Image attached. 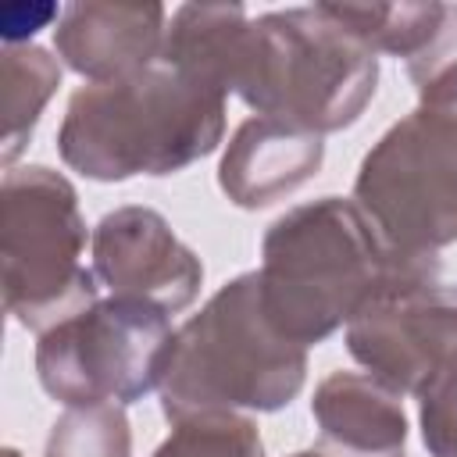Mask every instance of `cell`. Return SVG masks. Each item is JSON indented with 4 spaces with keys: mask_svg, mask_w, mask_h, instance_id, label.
<instances>
[{
    "mask_svg": "<svg viewBox=\"0 0 457 457\" xmlns=\"http://www.w3.org/2000/svg\"><path fill=\"white\" fill-rule=\"evenodd\" d=\"M257 278L268 321L311 346L350 325L389 286L439 278V257L393 250L353 200L321 196L268 225Z\"/></svg>",
    "mask_w": 457,
    "mask_h": 457,
    "instance_id": "obj_1",
    "label": "cell"
},
{
    "mask_svg": "<svg viewBox=\"0 0 457 457\" xmlns=\"http://www.w3.org/2000/svg\"><path fill=\"white\" fill-rule=\"evenodd\" d=\"M225 93L168 64L71 93L57 129L61 161L93 182L175 175L214 154L225 136Z\"/></svg>",
    "mask_w": 457,
    "mask_h": 457,
    "instance_id": "obj_2",
    "label": "cell"
},
{
    "mask_svg": "<svg viewBox=\"0 0 457 457\" xmlns=\"http://www.w3.org/2000/svg\"><path fill=\"white\" fill-rule=\"evenodd\" d=\"M307 382V346L264 314L257 271L225 282L182 328L161 375V411L175 425L214 411H282Z\"/></svg>",
    "mask_w": 457,
    "mask_h": 457,
    "instance_id": "obj_3",
    "label": "cell"
},
{
    "mask_svg": "<svg viewBox=\"0 0 457 457\" xmlns=\"http://www.w3.org/2000/svg\"><path fill=\"white\" fill-rule=\"evenodd\" d=\"M375 86L378 57L321 4L250 18L232 79L250 111L314 136L350 129Z\"/></svg>",
    "mask_w": 457,
    "mask_h": 457,
    "instance_id": "obj_4",
    "label": "cell"
},
{
    "mask_svg": "<svg viewBox=\"0 0 457 457\" xmlns=\"http://www.w3.org/2000/svg\"><path fill=\"white\" fill-rule=\"evenodd\" d=\"M86 218L75 186L46 168H7L0 186L4 307L32 332H46L96 303V275L82 264Z\"/></svg>",
    "mask_w": 457,
    "mask_h": 457,
    "instance_id": "obj_5",
    "label": "cell"
},
{
    "mask_svg": "<svg viewBox=\"0 0 457 457\" xmlns=\"http://www.w3.org/2000/svg\"><path fill=\"white\" fill-rule=\"evenodd\" d=\"M353 204L400 253L457 243V111L418 104L389 125L357 168Z\"/></svg>",
    "mask_w": 457,
    "mask_h": 457,
    "instance_id": "obj_6",
    "label": "cell"
},
{
    "mask_svg": "<svg viewBox=\"0 0 457 457\" xmlns=\"http://www.w3.org/2000/svg\"><path fill=\"white\" fill-rule=\"evenodd\" d=\"M171 336L161 307L107 296L39 332L36 375L43 393L64 407H125L161 389Z\"/></svg>",
    "mask_w": 457,
    "mask_h": 457,
    "instance_id": "obj_7",
    "label": "cell"
},
{
    "mask_svg": "<svg viewBox=\"0 0 457 457\" xmlns=\"http://www.w3.org/2000/svg\"><path fill=\"white\" fill-rule=\"evenodd\" d=\"M346 350L396 396H421L457 368V286L436 278L389 286L350 318Z\"/></svg>",
    "mask_w": 457,
    "mask_h": 457,
    "instance_id": "obj_8",
    "label": "cell"
},
{
    "mask_svg": "<svg viewBox=\"0 0 457 457\" xmlns=\"http://www.w3.org/2000/svg\"><path fill=\"white\" fill-rule=\"evenodd\" d=\"M89 250L93 275L111 296L143 300L164 314H179L200 293V257L154 207H118L104 214L89 236Z\"/></svg>",
    "mask_w": 457,
    "mask_h": 457,
    "instance_id": "obj_9",
    "label": "cell"
},
{
    "mask_svg": "<svg viewBox=\"0 0 457 457\" xmlns=\"http://www.w3.org/2000/svg\"><path fill=\"white\" fill-rule=\"evenodd\" d=\"M168 32L161 4H68L57 29V57L89 82H114L157 64Z\"/></svg>",
    "mask_w": 457,
    "mask_h": 457,
    "instance_id": "obj_10",
    "label": "cell"
},
{
    "mask_svg": "<svg viewBox=\"0 0 457 457\" xmlns=\"http://www.w3.org/2000/svg\"><path fill=\"white\" fill-rule=\"evenodd\" d=\"M321 136L253 114L232 132L218 164V186L236 207L261 211L311 182L321 171Z\"/></svg>",
    "mask_w": 457,
    "mask_h": 457,
    "instance_id": "obj_11",
    "label": "cell"
},
{
    "mask_svg": "<svg viewBox=\"0 0 457 457\" xmlns=\"http://www.w3.org/2000/svg\"><path fill=\"white\" fill-rule=\"evenodd\" d=\"M311 414L321 439L339 443L361 457H407V414L400 396L371 375L332 371L318 382Z\"/></svg>",
    "mask_w": 457,
    "mask_h": 457,
    "instance_id": "obj_12",
    "label": "cell"
},
{
    "mask_svg": "<svg viewBox=\"0 0 457 457\" xmlns=\"http://www.w3.org/2000/svg\"><path fill=\"white\" fill-rule=\"evenodd\" d=\"M246 25L250 18H246V7L239 4H182L168 21L157 61L228 96Z\"/></svg>",
    "mask_w": 457,
    "mask_h": 457,
    "instance_id": "obj_13",
    "label": "cell"
},
{
    "mask_svg": "<svg viewBox=\"0 0 457 457\" xmlns=\"http://www.w3.org/2000/svg\"><path fill=\"white\" fill-rule=\"evenodd\" d=\"M0 75H4V139H0V161L4 168H14L18 154L29 146L36 121L46 107V100L61 86V64L43 46L21 43L4 46L0 54Z\"/></svg>",
    "mask_w": 457,
    "mask_h": 457,
    "instance_id": "obj_14",
    "label": "cell"
},
{
    "mask_svg": "<svg viewBox=\"0 0 457 457\" xmlns=\"http://www.w3.org/2000/svg\"><path fill=\"white\" fill-rule=\"evenodd\" d=\"M371 54L418 57L439 29L446 4H321Z\"/></svg>",
    "mask_w": 457,
    "mask_h": 457,
    "instance_id": "obj_15",
    "label": "cell"
},
{
    "mask_svg": "<svg viewBox=\"0 0 457 457\" xmlns=\"http://www.w3.org/2000/svg\"><path fill=\"white\" fill-rule=\"evenodd\" d=\"M43 457H132V428L118 403L68 407L46 436Z\"/></svg>",
    "mask_w": 457,
    "mask_h": 457,
    "instance_id": "obj_16",
    "label": "cell"
},
{
    "mask_svg": "<svg viewBox=\"0 0 457 457\" xmlns=\"http://www.w3.org/2000/svg\"><path fill=\"white\" fill-rule=\"evenodd\" d=\"M150 457H264V443L250 418L214 411L175 421L171 436Z\"/></svg>",
    "mask_w": 457,
    "mask_h": 457,
    "instance_id": "obj_17",
    "label": "cell"
},
{
    "mask_svg": "<svg viewBox=\"0 0 457 457\" xmlns=\"http://www.w3.org/2000/svg\"><path fill=\"white\" fill-rule=\"evenodd\" d=\"M407 75L425 107L457 111V4L443 7L436 36L418 57L407 61Z\"/></svg>",
    "mask_w": 457,
    "mask_h": 457,
    "instance_id": "obj_18",
    "label": "cell"
},
{
    "mask_svg": "<svg viewBox=\"0 0 457 457\" xmlns=\"http://www.w3.org/2000/svg\"><path fill=\"white\" fill-rule=\"evenodd\" d=\"M418 421L428 457H457V368L425 386L418 396Z\"/></svg>",
    "mask_w": 457,
    "mask_h": 457,
    "instance_id": "obj_19",
    "label": "cell"
},
{
    "mask_svg": "<svg viewBox=\"0 0 457 457\" xmlns=\"http://www.w3.org/2000/svg\"><path fill=\"white\" fill-rule=\"evenodd\" d=\"M61 7H54V4H11V7H4V14H0V32H4V46H21V39H29V36H36L39 29H46L54 18L61 21Z\"/></svg>",
    "mask_w": 457,
    "mask_h": 457,
    "instance_id": "obj_20",
    "label": "cell"
},
{
    "mask_svg": "<svg viewBox=\"0 0 457 457\" xmlns=\"http://www.w3.org/2000/svg\"><path fill=\"white\" fill-rule=\"evenodd\" d=\"M289 457H361V453H350V450H343V446L332 443V439H318L314 446L296 450V453H289Z\"/></svg>",
    "mask_w": 457,
    "mask_h": 457,
    "instance_id": "obj_21",
    "label": "cell"
},
{
    "mask_svg": "<svg viewBox=\"0 0 457 457\" xmlns=\"http://www.w3.org/2000/svg\"><path fill=\"white\" fill-rule=\"evenodd\" d=\"M4 457H21V453L18 450H4Z\"/></svg>",
    "mask_w": 457,
    "mask_h": 457,
    "instance_id": "obj_22",
    "label": "cell"
}]
</instances>
